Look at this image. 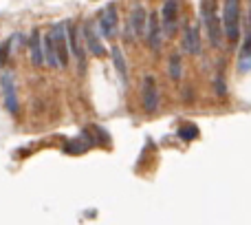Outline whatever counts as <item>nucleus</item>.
<instances>
[{
  "label": "nucleus",
  "instance_id": "1",
  "mask_svg": "<svg viewBox=\"0 0 251 225\" xmlns=\"http://www.w3.org/2000/svg\"><path fill=\"white\" fill-rule=\"evenodd\" d=\"M223 33L231 44L240 38V0H225L223 2Z\"/></svg>",
  "mask_w": 251,
  "mask_h": 225
},
{
  "label": "nucleus",
  "instance_id": "2",
  "mask_svg": "<svg viewBox=\"0 0 251 225\" xmlns=\"http://www.w3.org/2000/svg\"><path fill=\"white\" fill-rule=\"evenodd\" d=\"M201 20H203L205 29L209 35V44L212 47H221L223 44V22L218 20V13L214 9V0H203L201 2Z\"/></svg>",
  "mask_w": 251,
  "mask_h": 225
},
{
  "label": "nucleus",
  "instance_id": "3",
  "mask_svg": "<svg viewBox=\"0 0 251 225\" xmlns=\"http://www.w3.org/2000/svg\"><path fill=\"white\" fill-rule=\"evenodd\" d=\"M146 27H148V11L141 7V4H137V7L130 11L128 20H126V40H130V42H134V40H141L143 35H146Z\"/></svg>",
  "mask_w": 251,
  "mask_h": 225
},
{
  "label": "nucleus",
  "instance_id": "4",
  "mask_svg": "<svg viewBox=\"0 0 251 225\" xmlns=\"http://www.w3.org/2000/svg\"><path fill=\"white\" fill-rule=\"evenodd\" d=\"M178 27V0H165L161 7V29L163 35L172 38Z\"/></svg>",
  "mask_w": 251,
  "mask_h": 225
},
{
  "label": "nucleus",
  "instance_id": "5",
  "mask_svg": "<svg viewBox=\"0 0 251 225\" xmlns=\"http://www.w3.org/2000/svg\"><path fill=\"white\" fill-rule=\"evenodd\" d=\"M49 33H51L53 44H55L60 66H66L69 64V38H66V22H57V25H53Z\"/></svg>",
  "mask_w": 251,
  "mask_h": 225
},
{
  "label": "nucleus",
  "instance_id": "6",
  "mask_svg": "<svg viewBox=\"0 0 251 225\" xmlns=\"http://www.w3.org/2000/svg\"><path fill=\"white\" fill-rule=\"evenodd\" d=\"M0 88H2V100H4V106L11 115L18 112V91H16V80H13V73L11 71H2L0 75Z\"/></svg>",
  "mask_w": 251,
  "mask_h": 225
},
{
  "label": "nucleus",
  "instance_id": "7",
  "mask_svg": "<svg viewBox=\"0 0 251 225\" xmlns=\"http://www.w3.org/2000/svg\"><path fill=\"white\" fill-rule=\"evenodd\" d=\"M117 25H119V18H117V7L115 4H110V7H106L104 11H101L100 16V22H97V29H100V33L104 35V38H115L117 35Z\"/></svg>",
  "mask_w": 251,
  "mask_h": 225
},
{
  "label": "nucleus",
  "instance_id": "8",
  "mask_svg": "<svg viewBox=\"0 0 251 225\" xmlns=\"http://www.w3.org/2000/svg\"><path fill=\"white\" fill-rule=\"evenodd\" d=\"M141 102H143V109L148 112H154L156 106H159V91H156V82H154V75H146L141 84Z\"/></svg>",
  "mask_w": 251,
  "mask_h": 225
},
{
  "label": "nucleus",
  "instance_id": "9",
  "mask_svg": "<svg viewBox=\"0 0 251 225\" xmlns=\"http://www.w3.org/2000/svg\"><path fill=\"white\" fill-rule=\"evenodd\" d=\"M82 35H84V42H86L88 51L93 53V56L101 57L106 53V47L101 44V38L100 33H97V25H93V22H86V25L82 27Z\"/></svg>",
  "mask_w": 251,
  "mask_h": 225
},
{
  "label": "nucleus",
  "instance_id": "10",
  "mask_svg": "<svg viewBox=\"0 0 251 225\" xmlns=\"http://www.w3.org/2000/svg\"><path fill=\"white\" fill-rule=\"evenodd\" d=\"M146 35H148V47L152 51H159L161 42H163V29L156 13H148V27H146Z\"/></svg>",
  "mask_w": 251,
  "mask_h": 225
},
{
  "label": "nucleus",
  "instance_id": "11",
  "mask_svg": "<svg viewBox=\"0 0 251 225\" xmlns=\"http://www.w3.org/2000/svg\"><path fill=\"white\" fill-rule=\"evenodd\" d=\"M66 38H69V51L77 57L79 64H84V44L79 38V29L71 22H66Z\"/></svg>",
  "mask_w": 251,
  "mask_h": 225
},
{
  "label": "nucleus",
  "instance_id": "12",
  "mask_svg": "<svg viewBox=\"0 0 251 225\" xmlns=\"http://www.w3.org/2000/svg\"><path fill=\"white\" fill-rule=\"evenodd\" d=\"M183 51L192 53V56H199L201 53V35L196 25H187L185 31H183Z\"/></svg>",
  "mask_w": 251,
  "mask_h": 225
},
{
  "label": "nucleus",
  "instance_id": "13",
  "mask_svg": "<svg viewBox=\"0 0 251 225\" xmlns=\"http://www.w3.org/2000/svg\"><path fill=\"white\" fill-rule=\"evenodd\" d=\"M29 56H31V64H33V66H42V64H44L42 33H40V29H33V31H31V38H29Z\"/></svg>",
  "mask_w": 251,
  "mask_h": 225
},
{
  "label": "nucleus",
  "instance_id": "14",
  "mask_svg": "<svg viewBox=\"0 0 251 225\" xmlns=\"http://www.w3.org/2000/svg\"><path fill=\"white\" fill-rule=\"evenodd\" d=\"M42 53H44V64L51 66V69H57L60 66V60H57V51H55V44H53L51 33L42 35Z\"/></svg>",
  "mask_w": 251,
  "mask_h": 225
},
{
  "label": "nucleus",
  "instance_id": "15",
  "mask_svg": "<svg viewBox=\"0 0 251 225\" xmlns=\"http://www.w3.org/2000/svg\"><path fill=\"white\" fill-rule=\"evenodd\" d=\"M238 69L243 71V73H247L251 69V33H247V38H245V42H243V49H240Z\"/></svg>",
  "mask_w": 251,
  "mask_h": 225
},
{
  "label": "nucleus",
  "instance_id": "16",
  "mask_svg": "<svg viewBox=\"0 0 251 225\" xmlns=\"http://www.w3.org/2000/svg\"><path fill=\"white\" fill-rule=\"evenodd\" d=\"M113 62L117 66V73L122 78V84H128V69H126V57H124V51L119 47H113Z\"/></svg>",
  "mask_w": 251,
  "mask_h": 225
},
{
  "label": "nucleus",
  "instance_id": "17",
  "mask_svg": "<svg viewBox=\"0 0 251 225\" xmlns=\"http://www.w3.org/2000/svg\"><path fill=\"white\" fill-rule=\"evenodd\" d=\"M91 146H93V143H91V141H86V139L82 137V139H75V141H69V143H66L64 150H66V152H71V155H77V152H86Z\"/></svg>",
  "mask_w": 251,
  "mask_h": 225
},
{
  "label": "nucleus",
  "instance_id": "18",
  "mask_svg": "<svg viewBox=\"0 0 251 225\" xmlns=\"http://www.w3.org/2000/svg\"><path fill=\"white\" fill-rule=\"evenodd\" d=\"M170 78L172 80L183 78V66H181V56H178V53H174V56L170 57Z\"/></svg>",
  "mask_w": 251,
  "mask_h": 225
},
{
  "label": "nucleus",
  "instance_id": "19",
  "mask_svg": "<svg viewBox=\"0 0 251 225\" xmlns=\"http://www.w3.org/2000/svg\"><path fill=\"white\" fill-rule=\"evenodd\" d=\"M196 135H199V128H196L194 124H185V126H181V130H178V137L185 139V141L196 139Z\"/></svg>",
  "mask_w": 251,
  "mask_h": 225
},
{
  "label": "nucleus",
  "instance_id": "20",
  "mask_svg": "<svg viewBox=\"0 0 251 225\" xmlns=\"http://www.w3.org/2000/svg\"><path fill=\"white\" fill-rule=\"evenodd\" d=\"M9 47H11V40H7V42L0 47V64L2 62H7V53H9Z\"/></svg>",
  "mask_w": 251,
  "mask_h": 225
},
{
  "label": "nucleus",
  "instance_id": "21",
  "mask_svg": "<svg viewBox=\"0 0 251 225\" xmlns=\"http://www.w3.org/2000/svg\"><path fill=\"white\" fill-rule=\"evenodd\" d=\"M249 22H251V7H249Z\"/></svg>",
  "mask_w": 251,
  "mask_h": 225
}]
</instances>
